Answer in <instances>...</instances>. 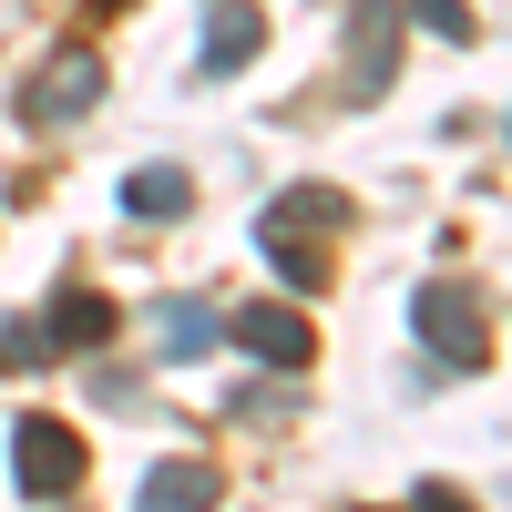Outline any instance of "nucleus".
Segmentation results:
<instances>
[{
    "label": "nucleus",
    "instance_id": "f257e3e1",
    "mask_svg": "<svg viewBox=\"0 0 512 512\" xmlns=\"http://www.w3.org/2000/svg\"><path fill=\"white\" fill-rule=\"evenodd\" d=\"M338 226H349V195H338V185H287V195H267V216H256V246H267V267H277L297 297H318Z\"/></svg>",
    "mask_w": 512,
    "mask_h": 512
},
{
    "label": "nucleus",
    "instance_id": "f03ea898",
    "mask_svg": "<svg viewBox=\"0 0 512 512\" xmlns=\"http://www.w3.org/2000/svg\"><path fill=\"white\" fill-rule=\"evenodd\" d=\"M410 328H420V349L441 369H482L492 359V318H482V297L461 277H420L410 287Z\"/></svg>",
    "mask_w": 512,
    "mask_h": 512
},
{
    "label": "nucleus",
    "instance_id": "7ed1b4c3",
    "mask_svg": "<svg viewBox=\"0 0 512 512\" xmlns=\"http://www.w3.org/2000/svg\"><path fill=\"white\" fill-rule=\"evenodd\" d=\"M93 103H103V52H93V41H62V52L21 82V113L31 123H82Z\"/></svg>",
    "mask_w": 512,
    "mask_h": 512
},
{
    "label": "nucleus",
    "instance_id": "20e7f679",
    "mask_svg": "<svg viewBox=\"0 0 512 512\" xmlns=\"http://www.w3.org/2000/svg\"><path fill=\"white\" fill-rule=\"evenodd\" d=\"M11 482L31 502H62L82 482V441H72V420H21L11 431Z\"/></svg>",
    "mask_w": 512,
    "mask_h": 512
},
{
    "label": "nucleus",
    "instance_id": "39448f33",
    "mask_svg": "<svg viewBox=\"0 0 512 512\" xmlns=\"http://www.w3.org/2000/svg\"><path fill=\"white\" fill-rule=\"evenodd\" d=\"M226 338H236L246 359H267V369H308V359H318V328H308V308H287V297H256V308H236Z\"/></svg>",
    "mask_w": 512,
    "mask_h": 512
},
{
    "label": "nucleus",
    "instance_id": "423d86ee",
    "mask_svg": "<svg viewBox=\"0 0 512 512\" xmlns=\"http://www.w3.org/2000/svg\"><path fill=\"white\" fill-rule=\"evenodd\" d=\"M349 103H379L390 93V72H400V0H359L349 11Z\"/></svg>",
    "mask_w": 512,
    "mask_h": 512
},
{
    "label": "nucleus",
    "instance_id": "0eeeda50",
    "mask_svg": "<svg viewBox=\"0 0 512 512\" xmlns=\"http://www.w3.org/2000/svg\"><path fill=\"white\" fill-rule=\"evenodd\" d=\"M31 328H41V349H52V359H82V349H103V338H113V308H103L93 287H62Z\"/></svg>",
    "mask_w": 512,
    "mask_h": 512
},
{
    "label": "nucleus",
    "instance_id": "6e6552de",
    "mask_svg": "<svg viewBox=\"0 0 512 512\" xmlns=\"http://www.w3.org/2000/svg\"><path fill=\"white\" fill-rule=\"evenodd\" d=\"M216 461H154L144 472V492H134V512H216Z\"/></svg>",
    "mask_w": 512,
    "mask_h": 512
},
{
    "label": "nucleus",
    "instance_id": "1a4fd4ad",
    "mask_svg": "<svg viewBox=\"0 0 512 512\" xmlns=\"http://www.w3.org/2000/svg\"><path fill=\"white\" fill-rule=\"evenodd\" d=\"M185 205H195L185 164H134V175H123V216L134 226H164V216H185Z\"/></svg>",
    "mask_w": 512,
    "mask_h": 512
},
{
    "label": "nucleus",
    "instance_id": "9d476101",
    "mask_svg": "<svg viewBox=\"0 0 512 512\" xmlns=\"http://www.w3.org/2000/svg\"><path fill=\"white\" fill-rule=\"evenodd\" d=\"M256 41H267V21H256L246 0H216V11H205V72H246Z\"/></svg>",
    "mask_w": 512,
    "mask_h": 512
},
{
    "label": "nucleus",
    "instance_id": "9b49d317",
    "mask_svg": "<svg viewBox=\"0 0 512 512\" xmlns=\"http://www.w3.org/2000/svg\"><path fill=\"white\" fill-rule=\"evenodd\" d=\"M154 338H164V359H205V349L226 338V318L195 308V297H164V308H154Z\"/></svg>",
    "mask_w": 512,
    "mask_h": 512
},
{
    "label": "nucleus",
    "instance_id": "f8f14e48",
    "mask_svg": "<svg viewBox=\"0 0 512 512\" xmlns=\"http://www.w3.org/2000/svg\"><path fill=\"white\" fill-rule=\"evenodd\" d=\"M410 21L431 31V41H482V31H472V11H461V0H410Z\"/></svg>",
    "mask_w": 512,
    "mask_h": 512
},
{
    "label": "nucleus",
    "instance_id": "ddd939ff",
    "mask_svg": "<svg viewBox=\"0 0 512 512\" xmlns=\"http://www.w3.org/2000/svg\"><path fill=\"white\" fill-rule=\"evenodd\" d=\"M0 369H52V349H41V328H31V318L0 328Z\"/></svg>",
    "mask_w": 512,
    "mask_h": 512
},
{
    "label": "nucleus",
    "instance_id": "4468645a",
    "mask_svg": "<svg viewBox=\"0 0 512 512\" xmlns=\"http://www.w3.org/2000/svg\"><path fill=\"white\" fill-rule=\"evenodd\" d=\"M410 512H472V492H451V482H420V492H410Z\"/></svg>",
    "mask_w": 512,
    "mask_h": 512
}]
</instances>
